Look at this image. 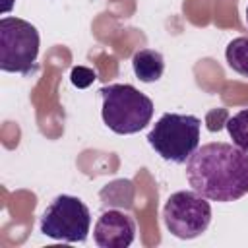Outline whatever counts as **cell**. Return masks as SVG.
Segmentation results:
<instances>
[{
  "label": "cell",
  "instance_id": "cell-1",
  "mask_svg": "<svg viewBox=\"0 0 248 248\" xmlns=\"http://www.w3.org/2000/svg\"><path fill=\"white\" fill-rule=\"evenodd\" d=\"M186 178L192 190L207 200H240L248 194V153L234 143H205L186 161Z\"/></svg>",
  "mask_w": 248,
  "mask_h": 248
},
{
  "label": "cell",
  "instance_id": "cell-2",
  "mask_svg": "<svg viewBox=\"0 0 248 248\" xmlns=\"http://www.w3.org/2000/svg\"><path fill=\"white\" fill-rule=\"evenodd\" d=\"M101 116L108 130L120 136L138 134L153 118V101L130 83H110L99 89Z\"/></svg>",
  "mask_w": 248,
  "mask_h": 248
},
{
  "label": "cell",
  "instance_id": "cell-3",
  "mask_svg": "<svg viewBox=\"0 0 248 248\" xmlns=\"http://www.w3.org/2000/svg\"><path fill=\"white\" fill-rule=\"evenodd\" d=\"M202 122L194 114L165 112L149 130L147 143L153 151L174 165H182L200 147Z\"/></svg>",
  "mask_w": 248,
  "mask_h": 248
},
{
  "label": "cell",
  "instance_id": "cell-4",
  "mask_svg": "<svg viewBox=\"0 0 248 248\" xmlns=\"http://www.w3.org/2000/svg\"><path fill=\"white\" fill-rule=\"evenodd\" d=\"M39 31L25 19H0V70L10 74H31L39 56Z\"/></svg>",
  "mask_w": 248,
  "mask_h": 248
},
{
  "label": "cell",
  "instance_id": "cell-5",
  "mask_svg": "<svg viewBox=\"0 0 248 248\" xmlns=\"http://www.w3.org/2000/svg\"><path fill=\"white\" fill-rule=\"evenodd\" d=\"M39 229L52 240L85 242L91 229L89 207L76 196L60 194L43 211Z\"/></svg>",
  "mask_w": 248,
  "mask_h": 248
},
{
  "label": "cell",
  "instance_id": "cell-6",
  "mask_svg": "<svg viewBox=\"0 0 248 248\" xmlns=\"http://www.w3.org/2000/svg\"><path fill=\"white\" fill-rule=\"evenodd\" d=\"M167 231L182 240H192L207 231L211 223V205L196 190H180L169 196L163 207Z\"/></svg>",
  "mask_w": 248,
  "mask_h": 248
},
{
  "label": "cell",
  "instance_id": "cell-7",
  "mask_svg": "<svg viewBox=\"0 0 248 248\" xmlns=\"http://www.w3.org/2000/svg\"><path fill=\"white\" fill-rule=\"evenodd\" d=\"M136 238V221L118 209L101 213L93 227V240L99 248H126Z\"/></svg>",
  "mask_w": 248,
  "mask_h": 248
},
{
  "label": "cell",
  "instance_id": "cell-8",
  "mask_svg": "<svg viewBox=\"0 0 248 248\" xmlns=\"http://www.w3.org/2000/svg\"><path fill=\"white\" fill-rule=\"evenodd\" d=\"M132 68H134V74L140 81L153 83L165 72V58L159 50L141 48L132 56Z\"/></svg>",
  "mask_w": 248,
  "mask_h": 248
},
{
  "label": "cell",
  "instance_id": "cell-9",
  "mask_svg": "<svg viewBox=\"0 0 248 248\" xmlns=\"http://www.w3.org/2000/svg\"><path fill=\"white\" fill-rule=\"evenodd\" d=\"M225 58L231 70L248 78V37H236L227 45Z\"/></svg>",
  "mask_w": 248,
  "mask_h": 248
},
{
  "label": "cell",
  "instance_id": "cell-10",
  "mask_svg": "<svg viewBox=\"0 0 248 248\" xmlns=\"http://www.w3.org/2000/svg\"><path fill=\"white\" fill-rule=\"evenodd\" d=\"M225 126H227V132H229L232 143L238 149L248 153V108H242L236 114H232L225 122Z\"/></svg>",
  "mask_w": 248,
  "mask_h": 248
},
{
  "label": "cell",
  "instance_id": "cell-11",
  "mask_svg": "<svg viewBox=\"0 0 248 248\" xmlns=\"http://www.w3.org/2000/svg\"><path fill=\"white\" fill-rule=\"evenodd\" d=\"M70 79H72V83H74L76 87L83 89V87H89V85L97 79V76H95V72H93L91 68L76 66V68L72 70V74H70Z\"/></svg>",
  "mask_w": 248,
  "mask_h": 248
},
{
  "label": "cell",
  "instance_id": "cell-12",
  "mask_svg": "<svg viewBox=\"0 0 248 248\" xmlns=\"http://www.w3.org/2000/svg\"><path fill=\"white\" fill-rule=\"evenodd\" d=\"M246 23H248V6H246Z\"/></svg>",
  "mask_w": 248,
  "mask_h": 248
}]
</instances>
